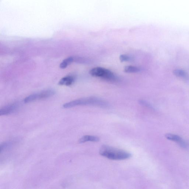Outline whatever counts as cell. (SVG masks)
Returning <instances> with one entry per match:
<instances>
[{"label": "cell", "mask_w": 189, "mask_h": 189, "mask_svg": "<svg viewBox=\"0 0 189 189\" xmlns=\"http://www.w3.org/2000/svg\"><path fill=\"white\" fill-rule=\"evenodd\" d=\"M139 102L140 104H142V105L145 106L146 107H151V105H150L148 102H146V101H144V100H140Z\"/></svg>", "instance_id": "12"}, {"label": "cell", "mask_w": 189, "mask_h": 189, "mask_svg": "<svg viewBox=\"0 0 189 189\" xmlns=\"http://www.w3.org/2000/svg\"><path fill=\"white\" fill-rule=\"evenodd\" d=\"M56 92L53 90H43L38 93H33L26 97L24 100L25 103L33 102L38 100L46 99L53 96Z\"/></svg>", "instance_id": "4"}, {"label": "cell", "mask_w": 189, "mask_h": 189, "mask_svg": "<svg viewBox=\"0 0 189 189\" xmlns=\"http://www.w3.org/2000/svg\"><path fill=\"white\" fill-rule=\"evenodd\" d=\"M119 59L121 62H124L125 61H129L131 60V58L130 56L127 55L123 54L121 55L119 57Z\"/></svg>", "instance_id": "11"}, {"label": "cell", "mask_w": 189, "mask_h": 189, "mask_svg": "<svg viewBox=\"0 0 189 189\" xmlns=\"http://www.w3.org/2000/svg\"><path fill=\"white\" fill-rule=\"evenodd\" d=\"M90 74L92 76L102 78L109 81H115L117 79L116 76L113 72L104 68H94L90 70Z\"/></svg>", "instance_id": "3"}, {"label": "cell", "mask_w": 189, "mask_h": 189, "mask_svg": "<svg viewBox=\"0 0 189 189\" xmlns=\"http://www.w3.org/2000/svg\"><path fill=\"white\" fill-rule=\"evenodd\" d=\"M124 71L126 73H137L140 71V69L138 67L130 65L124 67Z\"/></svg>", "instance_id": "10"}, {"label": "cell", "mask_w": 189, "mask_h": 189, "mask_svg": "<svg viewBox=\"0 0 189 189\" xmlns=\"http://www.w3.org/2000/svg\"><path fill=\"white\" fill-rule=\"evenodd\" d=\"M165 137L169 140L174 141L179 143L181 140L182 138L177 135L167 133L165 135Z\"/></svg>", "instance_id": "8"}, {"label": "cell", "mask_w": 189, "mask_h": 189, "mask_svg": "<svg viewBox=\"0 0 189 189\" xmlns=\"http://www.w3.org/2000/svg\"><path fill=\"white\" fill-rule=\"evenodd\" d=\"M99 153L101 156L112 160H124L131 157V154L128 152L107 146H102Z\"/></svg>", "instance_id": "2"}, {"label": "cell", "mask_w": 189, "mask_h": 189, "mask_svg": "<svg viewBox=\"0 0 189 189\" xmlns=\"http://www.w3.org/2000/svg\"><path fill=\"white\" fill-rule=\"evenodd\" d=\"M74 58L73 57H69L68 58H66L60 64V68L61 69L65 68L69 64L71 63L74 61Z\"/></svg>", "instance_id": "9"}, {"label": "cell", "mask_w": 189, "mask_h": 189, "mask_svg": "<svg viewBox=\"0 0 189 189\" xmlns=\"http://www.w3.org/2000/svg\"><path fill=\"white\" fill-rule=\"evenodd\" d=\"M19 107V104L18 103H14L7 105L0 110V115L4 116L14 113L18 110Z\"/></svg>", "instance_id": "5"}, {"label": "cell", "mask_w": 189, "mask_h": 189, "mask_svg": "<svg viewBox=\"0 0 189 189\" xmlns=\"http://www.w3.org/2000/svg\"><path fill=\"white\" fill-rule=\"evenodd\" d=\"M82 105H92L107 107H108L109 104L107 101L100 98L95 97H89L75 100L67 103L63 104V107L65 108H69L76 106Z\"/></svg>", "instance_id": "1"}, {"label": "cell", "mask_w": 189, "mask_h": 189, "mask_svg": "<svg viewBox=\"0 0 189 189\" xmlns=\"http://www.w3.org/2000/svg\"><path fill=\"white\" fill-rule=\"evenodd\" d=\"M74 79L73 76H67L61 78L58 82V84L60 85L70 86L74 82Z\"/></svg>", "instance_id": "6"}, {"label": "cell", "mask_w": 189, "mask_h": 189, "mask_svg": "<svg viewBox=\"0 0 189 189\" xmlns=\"http://www.w3.org/2000/svg\"><path fill=\"white\" fill-rule=\"evenodd\" d=\"M99 141V138L98 137L91 136V135H85L83 136L79 140L80 143H85L88 142H97Z\"/></svg>", "instance_id": "7"}]
</instances>
